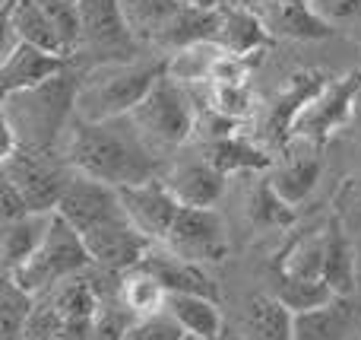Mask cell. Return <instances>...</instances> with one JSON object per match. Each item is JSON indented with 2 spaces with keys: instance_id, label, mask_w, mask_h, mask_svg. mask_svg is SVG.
I'll return each instance as SVG.
<instances>
[{
  "instance_id": "1",
  "label": "cell",
  "mask_w": 361,
  "mask_h": 340,
  "mask_svg": "<svg viewBox=\"0 0 361 340\" xmlns=\"http://www.w3.org/2000/svg\"><path fill=\"white\" fill-rule=\"evenodd\" d=\"M67 163L76 175L105 182L111 188H130L162 178V156L149 146L133 115L111 121L73 118L67 140Z\"/></svg>"
},
{
  "instance_id": "2",
  "label": "cell",
  "mask_w": 361,
  "mask_h": 340,
  "mask_svg": "<svg viewBox=\"0 0 361 340\" xmlns=\"http://www.w3.org/2000/svg\"><path fill=\"white\" fill-rule=\"evenodd\" d=\"M162 76H169V57L92 64L89 70H82L80 93H76V118L111 121L133 115Z\"/></svg>"
},
{
  "instance_id": "3",
  "label": "cell",
  "mask_w": 361,
  "mask_h": 340,
  "mask_svg": "<svg viewBox=\"0 0 361 340\" xmlns=\"http://www.w3.org/2000/svg\"><path fill=\"white\" fill-rule=\"evenodd\" d=\"M82 70L70 67L63 74L51 76L42 86L23 89V93L4 95L0 121L13 127L19 146L35 150H54V140L76 118V93H80Z\"/></svg>"
},
{
  "instance_id": "4",
  "label": "cell",
  "mask_w": 361,
  "mask_h": 340,
  "mask_svg": "<svg viewBox=\"0 0 361 340\" xmlns=\"http://www.w3.org/2000/svg\"><path fill=\"white\" fill-rule=\"evenodd\" d=\"M137 45L162 51V57L200 42H216L219 10H203L187 0H121Z\"/></svg>"
},
{
  "instance_id": "5",
  "label": "cell",
  "mask_w": 361,
  "mask_h": 340,
  "mask_svg": "<svg viewBox=\"0 0 361 340\" xmlns=\"http://www.w3.org/2000/svg\"><path fill=\"white\" fill-rule=\"evenodd\" d=\"M89 267H92V254H89L82 235L61 213H54L51 229L44 235L42 248L35 252V258L25 267H19L10 280L19 290L29 293V296L42 299L51 290H57L61 283H67V280L82 277Z\"/></svg>"
},
{
  "instance_id": "6",
  "label": "cell",
  "mask_w": 361,
  "mask_h": 340,
  "mask_svg": "<svg viewBox=\"0 0 361 340\" xmlns=\"http://www.w3.org/2000/svg\"><path fill=\"white\" fill-rule=\"evenodd\" d=\"M133 121L140 124L152 150L165 156L190 140L193 127H197V108H193L187 86H180L171 76H162L156 89L143 99V105L133 112Z\"/></svg>"
},
{
  "instance_id": "7",
  "label": "cell",
  "mask_w": 361,
  "mask_h": 340,
  "mask_svg": "<svg viewBox=\"0 0 361 340\" xmlns=\"http://www.w3.org/2000/svg\"><path fill=\"white\" fill-rule=\"evenodd\" d=\"M73 175L76 172L67 163V156H54V150L19 146L10 159H4V178H10L23 191L32 213H57Z\"/></svg>"
},
{
  "instance_id": "8",
  "label": "cell",
  "mask_w": 361,
  "mask_h": 340,
  "mask_svg": "<svg viewBox=\"0 0 361 340\" xmlns=\"http://www.w3.org/2000/svg\"><path fill=\"white\" fill-rule=\"evenodd\" d=\"M361 86V70L333 76L317 95L305 105L292 127V140H305V143L324 146L339 127H349L352 118V99H355Z\"/></svg>"
},
{
  "instance_id": "9",
  "label": "cell",
  "mask_w": 361,
  "mask_h": 340,
  "mask_svg": "<svg viewBox=\"0 0 361 340\" xmlns=\"http://www.w3.org/2000/svg\"><path fill=\"white\" fill-rule=\"evenodd\" d=\"M82 23V42L80 48L99 57V64L108 61H133V38L130 25L124 16L121 0H76Z\"/></svg>"
},
{
  "instance_id": "10",
  "label": "cell",
  "mask_w": 361,
  "mask_h": 340,
  "mask_svg": "<svg viewBox=\"0 0 361 340\" xmlns=\"http://www.w3.org/2000/svg\"><path fill=\"white\" fill-rule=\"evenodd\" d=\"M228 229L225 220L216 210H197V207H180L175 226H171L169 239H165V252L178 254L193 264H219L228 258Z\"/></svg>"
},
{
  "instance_id": "11",
  "label": "cell",
  "mask_w": 361,
  "mask_h": 340,
  "mask_svg": "<svg viewBox=\"0 0 361 340\" xmlns=\"http://www.w3.org/2000/svg\"><path fill=\"white\" fill-rule=\"evenodd\" d=\"M57 213L80 235L108 226V223L127 220L121 188H111V184L95 182V178H86V175H73V182L67 184V191L61 197Z\"/></svg>"
},
{
  "instance_id": "12",
  "label": "cell",
  "mask_w": 361,
  "mask_h": 340,
  "mask_svg": "<svg viewBox=\"0 0 361 340\" xmlns=\"http://www.w3.org/2000/svg\"><path fill=\"white\" fill-rule=\"evenodd\" d=\"M82 242H86L89 254H92V267H102V271L118 274V277L143 267V261L156 248V242L140 233L130 216L108 223L102 229H92V233L82 235Z\"/></svg>"
},
{
  "instance_id": "13",
  "label": "cell",
  "mask_w": 361,
  "mask_h": 340,
  "mask_svg": "<svg viewBox=\"0 0 361 340\" xmlns=\"http://www.w3.org/2000/svg\"><path fill=\"white\" fill-rule=\"evenodd\" d=\"M121 201H124V210L133 220V226L143 235H149L156 245H165V239H169L171 226H175L180 213V201L171 194L165 178H152V182L121 188Z\"/></svg>"
},
{
  "instance_id": "14",
  "label": "cell",
  "mask_w": 361,
  "mask_h": 340,
  "mask_svg": "<svg viewBox=\"0 0 361 340\" xmlns=\"http://www.w3.org/2000/svg\"><path fill=\"white\" fill-rule=\"evenodd\" d=\"M19 42L35 45L51 54L70 57V48L63 45L57 25L48 19V13L35 0H6L4 4V54L13 51Z\"/></svg>"
},
{
  "instance_id": "15",
  "label": "cell",
  "mask_w": 361,
  "mask_h": 340,
  "mask_svg": "<svg viewBox=\"0 0 361 340\" xmlns=\"http://www.w3.org/2000/svg\"><path fill=\"white\" fill-rule=\"evenodd\" d=\"M73 67L70 57L51 54V51H42L35 45L19 42L13 51L4 54V64H0V86H4V95L23 93V89L42 86L51 76L63 74V70Z\"/></svg>"
},
{
  "instance_id": "16",
  "label": "cell",
  "mask_w": 361,
  "mask_h": 340,
  "mask_svg": "<svg viewBox=\"0 0 361 340\" xmlns=\"http://www.w3.org/2000/svg\"><path fill=\"white\" fill-rule=\"evenodd\" d=\"M330 80H333V76L326 74V70H317V67L298 70V74L288 76V83L279 89L273 108H269V118H267V134L276 140V143L292 140V127H295V121H298V115L305 112V105Z\"/></svg>"
},
{
  "instance_id": "17",
  "label": "cell",
  "mask_w": 361,
  "mask_h": 340,
  "mask_svg": "<svg viewBox=\"0 0 361 340\" xmlns=\"http://www.w3.org/2000/svg\"><path fill=\"white\" fill-rule=\"evenodd\" d=\"M162 178L171 188V194L180 201V207H197V210L216 207V201L225 191V182H228L206 156L175 163L171 169H165Z\"/></svg>"
},
{
  "instance_id": "18",
  "label": "cell",
  "mask_w": 361,
  "mask_h": 340,
  "mask_svg": "<svg viewBox=\"0 0 361 340\" xmlns=\"http://www.w3.org/2000/svg\"><path fill=\"white\" fill-rule=\"evenodd\" d=\"M324 280L336 293V299H352L358 286L355 242L339 213H333L324 223Z\"/></svg>"
},
{
  "instance_id": "19",
  "label": "cell",
  "mask_w": 361,
  "mask_h": 340,
  "mask_svg": "<svg viewBox=\"0 0 361 340\" xmlns=\"http://www.w3.org/2000/svg\"><path fill=\"white\" fill-rule=\"evenodd\" d=\"M273 35L295 42H324L333 35V25L314 10L311 0H269L257 10Z\"/></svg>"
},
{
  "instance_id": "20",
  "label": "cell",
  "mask_w": 361,
  "mask_h": 340,
  "mask_svg": "<svg viewBox=\"0 0 361 340\" xmlns=\"http://www.w3.org/2000/svg\"><path fill=\"white\" fill-rule=\"evenodd\" d=\"M143 271H149L165 286L169 296H206L219 303V286L203 264H193V261H184L171 252L152 248V254L143 261Z\"/></svg>"
},
{
  "instance_id": "21",
  "label": "cell",
  "mask_w": 361,
  "mask_h": 340,
  "mask_svg": "<svg viewBox=\"0 0 361 340\" xmlns=\"http://www.w3.org/2000/svg\"><path fill=\"white\" fill-rule=\"evenodd\" d=\"M216 42L222 45L225 51H231V54L250 57L273 42V32L267 29V23H263V16L257 10L241 6V4H225L222 10H219Z\"/></svg>"
},
{
  "instance_id": "22",
  "label": "cell",
  "mask_w": 361,
  "mask_h": 340,
  "mask_svg": "<svg viewBox=\"0 0 361 340\" xmlns=\"http://www.w3.org/2000/svg\"><path fill=\"white\" fill-rule=\"evenodd\" d=\"M238 331L244 340H295V312L269 293H254L241 305Z\"/></svg>"
},
{
  "instance_id": "23",
  "label": "cell",
  "mask_w": 361,
  "mask_h": 340,
  "mask_svg": "<svg viewBox=\"0 0 361 340\" xmlns=\"http://www.w3.org/2000/svg\"><path fill=\"white\" fill-rule=\"evenodd\" d=\"M305 143V140H298ZM320 172H324V156H320V146L305 143V150L288 153L279 165H273V188L279 191L282 201H288L292 207H298L305 197H311V191L317 188Z\"/></svg>"
},
{
  "instance_id": "24",
  "label": "cell",
  "mask_w": 361,
  "mask_h": 340,
  "mask_svg": "<svg viewBox=\"0 0 361 340\" xmlns=\"http://www.w3.org/2000/svg\"><path fill=\"white\" fill-rule=\"evenodd\" d=\"M358 328V305L352 299H333L324 309L295 315V340H352Z\"/></svg>"
},
{
  "instance_id": "25",
  "label": "cell",
  "mask_w": 361,
  "mask_h": 340,
  "mask_svg": "<svg viewBox=\"0 0 361 340\" xmlns=\"http://www.w3.org/2000/svg\"><path fill=\"white\" fill-rule=\"evenodd\" d=\"M54 213H32L25 220L6 223L4 226V242H0V258H4V277H13L19 267H25L35 252L42 248L44 235L51 229Z\"/></svg>"
},
{
  "instance_id": "26",
  "label": "cell",
  "mask_w": 361,
  "mask_h": 340,
  "mask_svg": "<svg viewBox=\"0 0 361 340\" xmlns=\"http://www.w3.org/2000/svg\"><path fill=\"white\" fill-rule=\"evenodd\" d=\"M203 156L222 172L225 178L238 175V172H263L273 169V156L263 146L250 143L241 134H228V137H216L206 143Z\"/></svg>"
},
{
  "instance_id": "27",
  "label": "cell",
  "mask_w": 361,
  "mask_h": 340,
  "mask_svg": "<svg viewBox=\"0 0 361 340\" xmlns=\"http://www.w3.org/2000/svg\"><path fill=\"white\" fill-rule=\"evenodd\" d=\"M171 318L187 331L193 340H219L225 331V315L216 299L206 296H169L165 305Z\"/></svg>"
},
{
  "instance_id": "28",
  "label": "cell",
  "mask_w": 361,
  "mask_h": 340,
  "mask_svg": "<svg viewBox=\"0 0 361 340\" xmlns=\"http://www.w3.org/2000/svg\"><path fill=\"white\" fill-rule=\"evenodd\" d=\"M118 303L130 312L137 322L143 318H152V315H162L165 305H169V293L165 286L152 277L149 271L137 267V271L124 274L121 277V290H118Z\"/></svg>"
},
{
  "instance_id": "29",
  "label": "cell",
  "mask_w": 361,
  "mask_h": 340,
  "mask_svg": "<svg viewBox=\"0 0 361 340\" xmlns=\"http://www.w3.org/2000/svg\"><path fill=\"white\" fill-rule=\"evenodd\" d=\"M44 299L54 305V312L67 324H92L95 312H99V305H102L99 293H95L92 280H89L86 274H82V277L67 280V283H61L57 290H51Z\"/></svg>"
},
{
  "instance_id": "30",
  "label": "cell",
  "mask_w": 361,
  "mask_h": 340,
  "mask_svg": "<svg viewBox=\"0 0 361 340\" xmlns=\"http://www.w3.org/2000/svg\"><path fill=\"white\" fill-rule=\"evenodd\" d=\"M279 277L324 280V226L288 242L279 254Z\"/></svg>"
},
{
  "instance_id": "31",
  "label": "cell",
  "mask_w": 361,
  "mask_h": 340,
  "mask_svg": "<svg viewBox=\"0 0 361 340\" xmlns=\"http://www.w3.org/2000/svg\"><path fill=\"white\" fill-rule=\"evenodd\" d=\"M276 299H279L286 309H292L295 315H305V312L324 309L336 299V293L326 286V280H307V277H279L276 283Z\"/></svg>"
},
{
  "instance_id": "32",
  "label": "cell",
  "mask_w": 361,
  "mask_h": 340,
  "mask_svg": "<svg viewBox=\"0 0 361 340\" xmlns=\"http://www.w3.org/2000/svg\"><path fill=\"white\" fill-rule=\"evenodd\" d=\"M222 51L225 48L219 42H200V45H190V48H180L175 54H169V76L178 80L180 86H187V83H209V70Z\"/></svg>"
},
{
  "instance_id": "33",
  "label": "cell",
  "mask_w": 361,
  "mask_h": 340,
  "mask_svg": "<svg viewBox=\"0 0 361 340\" xmlns=\"http://www.w3.org/2000/svg\"><path fill=\"white\" fill-rule=\"evenodd\" d=\"M38 299L19 290L10 277H4V293H0V340H25V324L35 312Z\"/></svg>"
},
{
  "instance_id": "34",
  "label": "cell",
  "mask_w": 361,
  "mask_h": 340,
  "mask_svg": "<svg viewBox=\"0 0 361 340\" xmlns=\"http://www.w3.org/2000/svg\"><path fill=\"white\" fill-rule=\"evenodd\" d=\"M247 213H250V220L260 223V226H288V223L295 220V207L288 201H282L269 178H263V182L250 191Z\"/></svg>"
},
{
  "instance_id": "35",
  "label": "cell",
  "mask_w": 361,
  "mask_h": 340,
  "mask_svg": "<svg viewBox=\"0 0 361 340\" xmlns=\"http://www.w3.org/2000/svg\"><path fill=\"white\" fill-rule=\"evenodd\" d=\"M209 112L222 115L225 121H247L254 115V93L247 83H231V86H209Z\"/></svg>"
},
{
  "instance_id": "36",
  "label": "cell",
  "mask_w": 361,
  "mask_h": 340,
  "mask_svg": "<svg viewBox=\"0 0 361 340\" xmlns=\"http://www.w3.org/2000/svg\"><path fill=\"white\" fill-rule=\"evenodd\" d=\"M133 324H137V318L118 299H105L92 318V334H89V340H127Z\"/></svg>"
},
{
  "instance_id": "37",
  "label": "cell",
  "mask_w": 361,
  "mask_h": 340,
  "mask_svg": "<svg viewBox=\"0 0 361 340\" xmlns=\"http://www.w3.org/2000/svg\"><path fill=\"white\" fill-rule=\"evenodd\" d=\"M35 4L42 6L51 23L57 25L63 45L70 48V54H76V48H80V42H82V23H80V6H76V0H35Z\"/></svg>"
},
{
  "instance_id": "38",
  "label": "cell",
  "mask_w": 361,
  "mask_h": 340,
  "mask_svg": "<svg viewBox=\"0 0 361 340\" xmlns=\"http://www.w3.org/2000/svg\"><path fill=\"white\" fill-rule=\"evenodd\" d=\"M250 76V57L231 54V51H222L216 57L209 70V86H231V83H247Z\"/></svg>"
},
{
  "instance_id": "39",
  "label": "cell",
  "mask_w": 361,
  "mask_h": 340,
  "mask_svg": "<svg viewBox=\"0 0 361 340\" xmlns=\"http://www.w3.org/2000/svg\"><path fill=\"white\" fill-rule=\"evenodd\" d=\"M336 207H339V216H343L345 226H349V223H361V172L358 175H349L343 182V188H339V194H336Z\"/></svg>"
},
{
  "instance_id": "40",
  "label": "cell",
  "mask_w": 361,
  "mask_h": 340,
  "mask_svg": "<svg viewBox=\"0 0 361 340\" xmlns=\"http://www.w3.org/2000/svg\"><path fill=\"white\" fill-rule=\"evenodd\" d=\"M0 188H4V204H0V220H4V226H6V223H16V220L32 216L29 201H25L23 191H19L10 178H4V182H0Z\"/></svg>"
},
{
  "instance_id": "41",
  "label": "cell",
  "mask_w": 361,
  "mask_h": 340,
  "mask_svg": "<svg viewBox=\"0 0 361 340\" xmlns=\"http://www.w3.org/2000/svg\"><path fill=\"white\" fill-rule=\"evenodd\" d=\"M311 4L326 23H345L361 13V0H311Z\"/></svg>"
},
{
  "instance_id": "42",
  "label": "cell",
  "mask_w": 361,
  "mask_h": 340,
  "mask_svg": "<svg viewBox=\"0 0 361 340\" xmlns=\"http://www.w3.org/2000/svg\"><path fill=\"white\" fill-rule=\"evenodd\" d=\"M349 127H358V131H361V86H358L355 99H352V118H349Z\"/></svg>"
},
{
  "instance_id": "43",
  "label": "cell",
  "mask_w": 361,
  "mask_h": 340,
  "mask_svg": "<svg viewBox=\"0 0 361 340\" xmlns=\"http://www.w3.org/2000/svg\"><path fill=\"white\" fill-rule=\"evenodd\" d=\"M187 4H193V6H203V10H222L228 0H187Z\"/></svg>"
},
{
  "instance_id": "44",
  "label": "cell",
  "mask_w": 361,
  "mask_h": 340,
  "mask_svg": "<svg viewBox=\"0 0 361 340\" xmlns=\"http://www.w3.org/2000/svg\"><path fill=\"white\" fill-rule=\"evenodd\" d=\"M219 340H244V337H241V331H238V328H225Z\"/></svg>"
},
{
  "instance_id": "45",
  "label": "cell",
  "mask_w": 361,
  "mask_h": 340,
  "mask_svg": "<svg viewBox=\"0 0 361 340\" xmlns=\"http://www.w3.org/2000/svg\"><path fill=\"white\" fill-rule=\"evenodd\" d=\"M127 340H133V337H127Z\"/></svg>"
}]
</instances>
